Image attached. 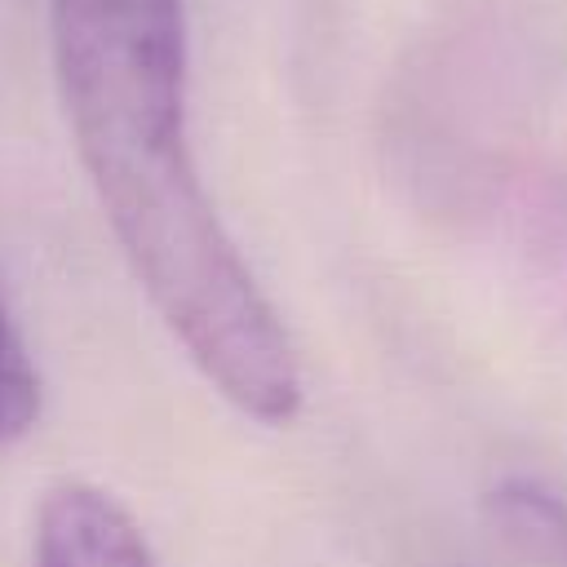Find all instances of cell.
<instances>
[{
  "mask_svg": "<svg viewBox=\"0 0 567 567\" xmlns=\"http://www.w3.org/2000/svg\"><path fill=\"white\" fill-rule=\"evenodd\" d=\"M31 567H159L133 509L97 483L62 478L35 509Z\"/></svg>",
  "mask_w": 567,
  "mask_h": 567,
  "instance_id": "7a4b0ae2",
  "label": "cell"
},
{
  "mask_svg": "<svg viewBox=\"0 0 567 567\" xmlns=\"http://www.w3.org/2000/svg\"><path fill=\"white\" fill-rule=\"evenodd\" d=\"M487 514L496 532L509 545H518L527 558L567 563V505L554 492L527 478H509L487 496Z\"/></svg>",
  "mask_w": 567,
  "mask_h": 567,
  "instance_id": "3957f363",
  "label": "cell"
},
{
  "mask_svg": "<svg viewBox=\"0 0 567 567\" xmlns=\"http://www.w3.org/2000/svg\"><path fill=\"white\" fill-rule=\"evenodd\" d=\"M49 44L80 164L151 310L239 416L292 421L297 346L195 164L186 0H49Z\"/></svg>",
  "mask_w": 567,
  "mask_h": 567,
  "instance_id": "6da1fadb",
  "label": "cell"
},
{
  "mask_svg": "<svg viewBox=\"0 0 567 567\" xmlns=\"http://www.w3.org/2000/svg\"><path fill=\"white\" fill-rule=\"evenodd\" d=\"M40 421V372L35 359L0 306V447L27 439Z\"/></svg>",
  "mask_w": 567,
  "mask_h": 567,
  "instance_id": "277c9868",
  "label": "cell"
}]
</instances>
